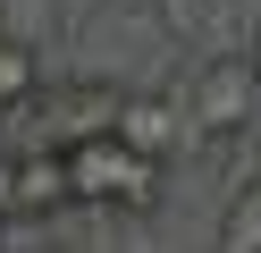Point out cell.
Masks as SVG:
<instances>
[{
	"label": "cell",
	"instance_id": "obj_6",
	"mask_svg": "<svg viewBox=\"0 0 261 253\" xmlns=\"http://www.w3.org/2000/svg\"><path fill=\"white\" fill-rule=\"evenodd\" d=\"M219 253H261V177L227 186V211H219V236H211Z\"/></svg>",
	"mask_w": 261,
	"mask_h": 253
},
{
	"label": "cell",
	"instance_id": "obj_1",
	"mask_svg": "<svg viewBox=\"0 0 261 253\" xmlns=\"http://www.w3.org/2000/svg\"><path fill=\"white\" fill-rule=\"evenodd\" d=\"M68 152V177L85 211H118V219H152L160 194H169V169L143 160L126 135H85V144H59Z\"/></svg>",
	"mask_w": 261,
	"mask_h": 253
},
{
	"label": "cell",
	"instance_id": "obj_3",
	"mask_svg": "<svg viewBox=\"0 0 261 253\" xmlns=\"http://www.w3.org/2000/svg\"><path fill=\"white\" fill-rule=\"evenodd\" d=\"M110 135H126V144L143 152V160H160V169H169L177 152L194 144V110H186V93H143V84H135Z\"/></svg>",
	"mask_w": 261,
	"mask_h": 253
},
{
	"label": "cell",
	"instance_id": "obj_7",
	"mask_svg": "<svg viewBox=\"0 0 261 253\" xmlns=\"http://www.w3.org/2000/svg\"><path fill=\"white\" fill-rule=\"evenodd\" d=\"M160 9H169L177 34H202V0H160Z\"/></svg>",
	"mask_w": 261,
	"mask_h": 253
},
{
	"label": "cell",
	"instance_id": "obj_5",
	"mask_svg": "<svg viewBox=\"0 0 261 253\" xmlns=\"http://www.w3.org/2000/svg\"><path fill=\"white\" fill-rule=\"evenodd\" d=\"M51 93V76H42V51L25 42V34H0V110H25V101Z\"/></svg>",
	"mask_w": 261,
	"mask_h": 253
},
{
	"label": "cell",
	"instance_id": "obj_11",
	"mask_svg": "<svg viewBox=\"0 0 261 253\" xmlns=\"http://www.w3.org/2000/svg\"><path fill=\"white\" fill-rule=\"evenodd\" d=\"M9 9H17V0H0V34H9Z\"/></svg>",
	"mask_w": 261,
	"mask_h": 253
},
{
	"label": "cell",
	"instance_id": "obj_9",
	"mask_svg": "<svg viewBox=\"0 0 261 253\" xmlns=\"http://www.w3.org/2000/svg\"><path fill=\"white\" fill-rule=\"evenodd\" d=\"M244 59H253V76H261V34H253V42H244Z\"/></svg>",
	"mask_w": 261,
	"mask_h": 253
},
{
	"label": "cell",
	"instance_id": "obj_12",
	"mask_svg": "<svg viewBox=\"0 0 261 253\" xmlns=\"http://www.w3.org/2000/svg\"><path fill=\"white\" fill-rule=\"evenodd\" d=\"M0 118H9V110H0Z\"/></svg>",
	"mask_w": 261,
	"mask_h": 253
},
{
	"label": "cell",
	"instance_id": "obj_10",
	"mask_svg": "<svg viewBox=\"0 0 261 253\" xmlns=\"http://www.w3.org/2000/svg\"><path fill=\"white\" fill-rule=\"evenodd\" d=\"M0 253H17V245H9V211H0Z\"/></svg>",
	"mask_w": 261,
	"mask_h": 253
},
{
	"label": "cell",
	"instance_id": "obj_2",
	"mask_svg": "<svg viewBox=\"0 0 261 253\" xmlns=\"http://www.w3.org/2000/svg\"><path fill=\"white\" fill-rule=\"evenodd\" d=\"M186 110H194V144H236V135H253L261 118V76L244 51H219V59L194 67L186 84Z\"/></svg>",
	"mask_w": 261,
	"mask_h": 253
},
{
	"label": "cell",
	"instance_id": "obj_8",
	"mask_svg": "<svg viewBox=\"0 0 261 253\" xmlns=\"http://www.w3.org/2000/svg\"><path fill=\"white\" fill-rule=\"evenodd\" d=\"M0 211L17 219V152H9V160H0Z\"/></svg>",
	"mask_w": 261,
	"mask_h": 253
},
{
	"label": "cell",
	"instance_id": "obj_13",
	"mask_svg": "<svg viewBox=\"0 0 261 253\" xmlns=\"http://www.w3.org/2000/svg\"><path fill=\"white\" fill-rule=\"evenodd\" d=\"M51 253H59V245H51Z\"/></svg>",
	"mask_w": 261,
	"mask_h": 253
},
{
	"label": "cell",
	"instance_id": "obj_4",
	"mask_svg": "<svg viewBox=\"0 0 261 253\" xmlns=\"http://www.w3.org/2000/svg\"><path fill=\"white\" fill-rule=\"evenodd\" d=\"M76 211V177L59 144H25L17 152V219H68Z\"/></svg>",
	"mask_w": 261,
	"mask_h": 253
}]
</instances>
